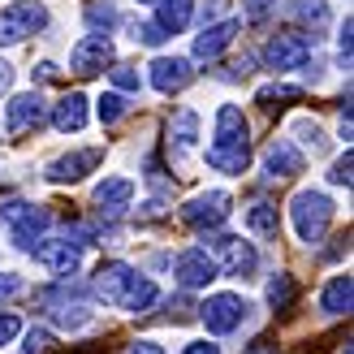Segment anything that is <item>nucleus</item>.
Instances as JSON below:
<instances>
[{
    "label": "nucleus",
    "instance_id": "nucleus-1",
    "mask_svg": "<svg viewBox=\"0 0 354 354\" xmlns=\"http://www.w3.org/2000/svg\"><path fill=\"white\" fill-rule=\"evenodd\" d=\"M246 117L238 104H221L216 113V138L207 147V165L221 169V173H246L251 165V138H246Z\"/></svg>",
    "mask_w": 354,
    "mask_h": 354
},
{
    "label": "nucleus",
    "instance_id": "nucleus-2",
    "mask_svg": "<svg viewBox=\"0 0 354 354\" xmlns=\"http://www.w3.org/2000/svg\"><path fill=\"white\" fill-rule=\"evenodd\" d=\"M290 221L303 242H320L333 225V199L324 190H298L290 199Z\"/></svg>",
    "mask_w": 354,
    "mask_h": 354
},
{
    "label": "nucleus",
    "instance_id": "nucleus-3",
    "mask_svg": "<svg viewBox=\"0 0 354 354\" xmlns=\"http://www.w3.org/2000/svg\"><path fill=\"white\" fill-rule=\"evenodd\" d=\"M48 26L44 0H13L0 9V44H22L30 35H39Z\"/></svg>",
    "mask_w": 354,
    "mask_h": 354
},
{
    "label": "nucleus",
    "instance_id": "nucleus-4",
    "mask_svg": "<svg viewBox=\"0 0 354 354\" xmlns=\"http://www.w3.org/2000/svg\"><path fill=\"white\" fill-rule=\"evenodd\" d=\"M212 251H216V272L225 268L229 277H251L255 268H259V255H255V246L251 242H242V238H234V234H212V238H203ZM207 246H199V251H207Z\"/></svg>",
    "mask_w": 354,
    "mask_h": 354
},
{
    "label": "nucleus",
    "instance_id": "nucleus-5",
    "mask_svg": "<svg viewBox=\"0 0 354 354\" xmlns=\"http://www.w3.org/2000/svg\"><path fill=\"white\" fill-rule=\"evenodd\" d=\"M263 61H268V69H277V74H290V69H303L311 61V39L298 30H286V35H272L268 48H263Z\"/></svg>",
    "mask_w": 354,
    "mask_h": 354
},
{
    "label": "nucleus",
    "instance_id": "nucleus-6",
    "mask_svg": "<svg viewBox=\"0 0 354 354\" xmlns=\"http://www.w3.org/2000/svg\"><path fill=\"white\" fill-rule=\"evenodd\" d=\"M246 315H251V303L242 294H212L199 307V320L207 324V333H234Z\"/></svg>",
    "mask_w": 354,
    "mask_h": 354
},
{
    "label": "nucleus",
    "instance_id": "nucleus-7",
    "mask_svg": "<svg viewBox=\"0 0 354 354\" xmlns=\"http://www.w3.org/2000/svg\"><path fill=\"white\" fill-rule=\"evenodd\" d=\"M229 203H234V199H229L225 190H207V194H194L177 216H182V225H190V229H216L229 212H234Z\"/></svg>",
    "mask_w": 354,
    "mask_h": 354
},
{
    "label": "nucleus",
    "instance_id": "nucleus-8",
    "mask_svg": "<svg viewBox=\"0 0 354 354\" xmlns=\"http://www.w3.org/2000/svg\"><path fill=\"white\" fill-rule=\"evenodd\" d=\"M104 65H113V39L109 35H86V39L74 44V52H69V69L82 78L100 74Z\"/></svg>",
    "mask_w": 354,
    "mask_h": 354
},
{
    "label": "nucleus",
    "instance_id": "nucleus-9",
    "mask_svg": "<svg viewBox=\"0 0 354 354\" xmlns=\"http://www.w3.org/2000/svg\"><path fill=\"white\" fill-rule=\"evenodd\" d=\"M134 286H138V272L130 268V263H104V268L95 272V281H91V290L104 298V303H113V307L126 303Z\"/></svg>",
    "mask_w": 354,
    "mask_h": 354
},
{
    "label": "nucleus",
    "instance_id": "nucleus-10",
    "mask_svg": "<svg viewBox=\"0 0 354 354\" xmlns=\"http://www.w3.org/2000/svg\"><path fill=\"white\" fill-rule=\"evenodd\" d=\"M30 251H35V259H39L48 272H61V277H69L82 263V246L69 242V238H39Z\"/></svg>",
    "mask_w": 354,
    "mask_h": 354
},
{
    "label": "nucleus",
    "instance_id": "nucleus-11",
    "mask_svg": "<svg viewBox=\"0 0 354 354\" xmlns=\"http://www.w3.org/2000/svg\"><path fill=\"white\" fill-rule=\"evenodd\" d=\"M44 95L39 91H22V95H13L9 100V109H5V130L9 134H26V130H35L44 121Z\"/></svg>",
    "mask_w": 354,
    "mask_h": 354
},
{
    "label": "nucleus",
    "instance_id": "nucleus-12",
    "mask_svg": "<svg viewBox=\"0 0 354 354\" xmlns=\"http://www.w3.org/2000/svg\"><path fill=\"white\" fill-rule=\"evenodd\" d=\"M100 160H104V151H100V147L69 151V156H61V160H52V165H48V182H57V186H65V182H82V177L91 173Z\"/></svg>",
    "mask_w": 354,
    "mask_h": 354
},
{
    "label": "nucleus",
    "instance_id": "nucleus-13",
    "mask_svg": "<svg viewBox=\"0 0 354 354\" xmlns=\"http://www.w3.org/2000/svg\"><path fill=\"white\" fill-rule=\"evenodd\" d=\"M173 277L182 281L186 290H203V286L216 281V263H212L207 251H182V255H177V263H173Z\"/></svg>",
    "mask_w": 354,
    "mask_h": 354
},
{
    "label": "nucleus",
    "instance_id": "nucleus-14",
    "mask_svg": "<svg viewBox=\"0 0 354 354\" xmlns=\"http://www.w3.org/2000/svg\"><path fill=\"white\" fill-rule=\"evenodd\" d=\"M190 78H194V69H190L186 57H156L151 61V86H156V91H165V95L182 91Z\"/></svg>",
    "mask_w": 354,
    "mask_h": 354
},
{
    "label": "nucleus",
    "instance_id": "nucleus-15",
    "mask_svg": "<svg viewBox=\"0 0 354 354\" xmlns=\"http://www.w3.org/2000/svg\"><path fill=\"white\" fill-rule=\"evenodd\" d=\"M48 225H52V212H44V207H35V203H30V207H26V216H17V221L9 225V238H13V246L30 251V246L48 234Z\"/></svg>",
    "mask_w": 354,
    "mask_h": 354
},
{
    "label": "nucleus",
    "instance_id": "nucleus-16",
    "mask_svg": "<svg viewBox=\"0 0 354 354\" xmlns=\"http://www.w3.org/2000/svg\"><path fill=\"white\" fill-rule=\"evenodd\" d=\"M263 169H268V177H294L303 173V156L290 138H272L268 151H263Z\"/></svg>",
    "mask_w": 354,
    "mask_h": 354
},
{
    "label": "nucleus",
    "instance_id": "nucleus-17",
    "mask_svg": "<svg viewBox=\"0 0 354 354\" xmlns=\"http://www.w3.org/2000/svg\"><path fill=\"white\" fill-rule=\"evenodd\" d=\"M234 35H238L234 17H225V22H216V26H203V35L194 39V57H199V61H216L221 52L234 44Z\"/></svg>",
    "mask_w": 354,
    "mask_h": 354
},
{
    "label": "nucleus",
    "instance_id": "nucleus-18",
    "mask_svg": "<svg viewBox=\"0 0 354 354\" xmlns=\"http://www.w3.org/2000/svg\"><path fill=\"white\" fill-rule=\"evenodd\" d=\"M52 126H57L61 134H78L86 126V95H78V91L61 95L57 109H52Z\"/></svg>",
    "mask_w": 354,
    "mask_h": 354
},
{
    "label": "nucleus",
    "instance_id": "nucleus-19",
    "mask_svg": "<svg viewBox=\"0 0 354 354\" xmlns=\"http://www.w3.org/2000/svg\"><path fill=\"white\" fill-rule=\"evenodd\" d=\"M190 13H194V0H160L156 5V30L165 35H182L190 26Z\"/></svg>",
    "mask_w": 354,
    "mask_h": 354
},
{
    "label": "nucleus",
    "instance_id": "nucleus-20",
    "mask_svg": "<svg viewBox=\"0 0 354 354\" xmlns=\"http://www.w3.org/2000/svg\"><path fill=\"white\" fill-rule=\"evenodd\" d=\"M134 199V182L130 177H104V182L95 186V203L104 212H121V207H130Z\"/></svg>",
    "mask_w": 354,
    "mask_h": 354
},
{
    "label": "nucleus",
    "instance_id": "nucleus-21",
    "mask_svg": "<svg viewBox=\"0 0 354 354\" xmlns=\"http://www.w3.org/2000/svg\"><path fill=\"white\" fill-rule=\"evenodd\" d=\"M320 303H324L328 315H346V311H350V303H354V281H350V272H342V277L328 281Z\"/></svg>",
    "mask_w": 354,
    "mask_h": 354
},
{
    "label": "nucleus",
    "instance_id": "nucleus-22",
    "mask_svg": "<svg viewBox=\"0 0 354 354\" xmlns=\"http://www.w3.org/2000/svg\"><path fill=\"white\" fill-rule=\"evenodd\" d=\"M246 225H251L259 238H277V229H281L277 203H268V199H255L251 207H246Z\"/></svg>",
    "mask_w": 354,
    "mask_h": 354
},
{
    "label": "nucleus",
    "instance_id": "nucleus-23",
    "mask_svg": "<svg viewBox=\"0 0 354 354\" xmlns=\"http://www.w3.org/2000/svg\"><path fill=\"white\" fill-rule=\"evenodd\" d=\"M294 134H298V143H303L311 156H324V151H328V134H324V126H320V121H311V117H298V121H294Z\"/></svg>",
    "mask_w": 354,
    "mask_h": 354
},
{
    "label": "nucleus",
    "instance_id": "nucleus-24",
    "mask_svg": "<svg viewBox=\"0 0 354 354\" xmlns=\"http://www.w3.org/2000/svg\"><path fill=\"white\" fill-rule=\"evenodd\" d=\"M294 298H298V281H294L290 272H277V277L268 281V303H272V311H290Z\"/></svg>",
    "mask_w": 354,
    "mask_h": 354
},
{
    "label": "nucleus",
    "instance_id": "nucleus-25",
    "mask_svg": "<svg viewBox=\"0 0 354 354\" xmlns=\"http://www.w3.org/2000/svg\"><path fill=\"white\" fill-rule=\"evenodd\" d=\"M169 134H173V147H177V151H190V147H194V138H199V117H194L190 109H182Z\"/></svg>",
    "mask_w": 354,
    "mask_h": 354
},
{
    "label": "nucleus",
    "instance_id": "nucleus-26",
    "mask_svg": "<svg viewBox=\"0 0 354 354\" xmlns=\"http://www.w3.org/2000/svg\"><path fill=\"white\" fill-rule=\"evenodd\" d=\"M255 100L263 104V109H286V104L303 100V91H298V86H290V82H268V86H259Z\"/></svg>",
    "mask_w": 354,
    "mask_h": 354
},
{
    "label": "nucleus",
    "instance_id": "nucleus-27",
    "mask_svg": "<svg viewBox=\"0 0 354 354\" xmlns=\"http://www.w3.org/2000/svg\"><path fill=\"white\" fill-rule=\"evenodd\" d=\"M294 17H298L303 26H311V30H324V26L333 22L324 0H298V5H294Z\"/></svg>",
    "mask_w": 354,
    "mask_h": 354
},
{
    "label": "nucleus",
    "instance_id": "nucleus-28",
    "mask_svg": "<svg viewBox=\"0 0 354 354\" xmlns=\"http://www.w3.org/2000/svg\"><path fill=\"white\" fill-rule=\"evenodd\" d=\"M52 320L61 328H86L91 324V307L86 303H61V307H52Z\"/></svg>",
    "mask_w": 354,
    "mask_h": 354
},
{
    "label": "nucleus",
    "instance_id": "nucleus-29",
    "mask_svg": "<svg viewBox=\"0 0 354 354\" xmlns=\"http://www.w3.org/2000/svg\"><path fill=\"white\" fill-rule=\"evenodd\" d=\"M151 303H156V281H151V277H138V286L130 290V298H126V303H121V311H134V315H143Z\"/></svg>",
    "mask_w": 354,
    "mask_h": 354
},
{
    "label": "nucleus",
    "instance_id": "nucleus-30",
    "mask_svg": "<svg viewBox=\"0 0 354 354\" xmlns=\"http://www.w3.org/2000/svg\"><path fill=\"white\" fill-rule=\"evenodd\" d=\"M126 113H130V104H126V95H117V91H109V95L100 100V121H104V126H117V121L126 117Z\"/></svg>",
    "mask_w": 354,
    "mask_h": 354
},
{
    "label": "nucleus",
    "instance_id": "nucleus-31",
    "mask_svg": "<svg viewBox=\"0 0 354 354\" xmlns=\"http://www.w3.org/2000/svg\"><path fill=\"white\" fill-rule=\"evenodd\" d=\"M109 78H113V86H117V95H121V91H138V69H134V65H113Z\"/></svg>",
    "mask_w": 354,
    "mask_h": 354
},
{
    "label": "nucleus",
    "instance_id": "nucleus-32",
    "mask_svg": "<svg viewBox=\"0 0 354 354\" xmlns=\"http://www.w3.org/2000/svg\"><path fill=\"white\" fill-rule=\"evenodd\" d=\"M22 354H52V333H48V328H30Z\"/></svg>",
    "mask_w": 354,
    "mask_h": 354
},
{
    "label": "nucleus",
    "instance_id": "nucleus-33",
    "mask_svg": "<svg viewBox=\"0 0 354 354\" xmlns=\"http://www.w3.org/2000/svg\"><path fill=\"white\" fill-rule=\"evenodd\" d=\"M350 169H354V156H350V147H346V156L328 169V182H333V186H350Z\"/></svg>",
    "mask_w": 354,
    "mask_h": 354
},
{
    "label": "nucleus",
    "instance_id": "nucleus-34",
    "mask_svg": "<svg viewBox=\"0 0 354 354\" xmlns=\"http://www.w3.org/2000/svg\"><path fill=\"white\" fill-rule=\"evenodd\" d=\"M86 22L95 26V35H100V26H104V35H109V26L117 22V13H113L109 5H95V9H86Z\"/></svg>",
    "mask_w": 354,
    "mask_h": 354
},
{
    "label": "nucleus",
    "instance_id": "nucleus-35",
    "mask_svg": "<svg viewBox=\"0 0 354 354\" xmlns=\"http://www.w3.org/2000/svg\"><path fill=\"white\" fill-rule=\"evenodd\" d=\"M242 9H246V17H251V22H263V17L277 9V0H242Z\"/></svg>",
    "mask_w": 354,
    "mask_h": 354
},
{
    "label": "nucleus",
    "instance_id": "nucleus-36",
    "mask_svg": "<svg viewBox=\"0 0 354 354\" xmlns=\"http://www.w3.org/2000/svg\"><path fill=\"white\" fill-rule=\"evenodd\" d=\"M26 207H30V203H22V199H0V221L13 225L17 216H26Z\"/></svg>",
    "mask_w": 354,
    "mask_h": 354
},
{
    "label": "nucleus",
    "instance_id": "nucleus-37",
    "mask_svg": "<svg viewBox=\"0 0 354 354\" xmlns=\"http://www.w3.org/2000/svg\"><path fill=\"white\" fill-rule=\"evenodd\" d=\"M134 39L147 44V48H156V44H165V35L156 30V22H147V26H134Z\"/></svg>",
    "mask_w": 354,
    "mask_h": 354
},
{
    "label": "nucleus",
    "instance_id": "nucleus-38",
    "mask_svg": "<svg viewBox=\"0 0 354 354\" xmlns=\"http://www.w3.org/2000/svg\"><path fill=\"white\" fill-rule=\"evenodd\" d=\"M17 333H22V324H17V315H0V346H9Z\"/></svg>",
    "mask_w": 354,
    "mask_h": 354
},
{
    "label": "nucleus",
    "instance_id": "nucleus-39",
    "mask_svg": "<svg viewBox=\"0 0 354 354\" xmlns=\"http://www.w3.org/2000/svg\"><path fill=\"white\" fill-rule=\"evenodd\" d=\"M13 294H22V277H17V272H0V298H13Z\"/></svg>",
    "mask_w": 354,
    "mask_h": 354
},
{
    "label": "nucleus",
    "instance_id": "nucleus-40",
    "mask_svg": "<svg viewBox=\"0 0 354 354\" xmlns=\"http://www.w3.org/2000/svg\"><path fill=\"white\" fill-rule=\"evenodd\" d=\"M350 30H354V22L346 17V26H342V35H337V52H342V61L350 65V48H354V39H350Z\"/></svg>",
    "mask_w": 354,
    "mask_h": 354
},
{
    "label": "nucleus",
    "instance_id": "nucleus-41",
    "mask_svg": "<svg viewBox=\"0 0 354 354\" xmlns=\"http://www.w3.org/2000/svg\"><path fill=\"white\" fill-rule=\"evenodd\" d=\"M182 354H221V346L216 342H186Z\"/></svg>",
    "mask_w": 354,
    "mask_h": 354
},
{
    "label": "nucleus",
    "instance_id": "nucleus-42",
    "mask_svg": "<svg viewBox=\"0 0 354 354\" xmlns=\"http://www.w3.org/2000/svg\"><path fill=\"white\" fill-rule=\"evenodd\" d=\"M121 354H165V350L156 346V342H130V346L121 350Z\"/></svg>",
    "mask_w": 354,
    "mask_h": 354
},
{
    "label": "nucleus",
    "instance_id": "nucleus-43",
    "mask_svg": "<svg viewBox=\"0 0 354 354\" xmlns=\"http://www.w3.org/2000/svg\"><path fill=\"white\" fill-rule=\"evenodd\" d=\"M9 86H13V65H9V61H0V95H5Z\"/></svg>",
    "mask_w": 354,
    "mask_h": 354
},
{
    "label": "nucleus",
    "instance_id": "nucleus-44",
    "mask_svg": "<svg viewBox=\"0 0 354 354\" xmlns=\"http://www.w3.org/2000/svg\"><path fill=\"white\" fill-rule=\"evenodd\" d=\"M39 78H44V82H52V78H57V65L44 61V65H39Z\"/></svg>",
    "mask_w": 354,
    "mask_h": 354
},
{
    "label": "nucleus",
    "instance_id": "nucleus-45",
    "mask_svg": "<svg viewBox=\"0 0 354 354\" xmlns=\"http://www.w3.org/2000/svg\"><path fill=\"white\" fill-rule=\"evenodd\" d=\"M138 5H160V0H138Z\"/></svg>",
    "mask_w": 354,
    "mask_h": 354
}]
</instances>
